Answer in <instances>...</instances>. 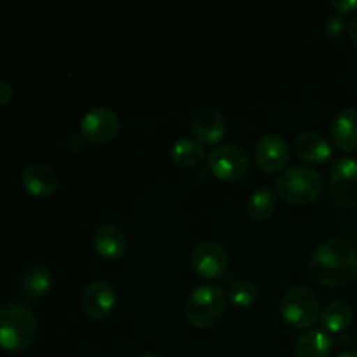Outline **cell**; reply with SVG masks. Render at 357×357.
Segmentation results:
<instances>
[{"label":"cell","instance_id":"cell-19","mask_svg":"<svg viewBox=\"0 0 357 357\" xmlns=\"http://www.w3.org/2000/svg\"><path fill=\"white\" fill-rule=\"evenodd\" d=\"M275 204H278V194H275L274 188L268 187V185H261V187L255 188L248 197V215L257 222H265L274 215Z\"/></svg>","mask_w":357,"mask_h":357},{"label":"cell","instance_id":"cell-14","mask_svg":"<svg viewBox=\"0 0 357 357\" xmlns=\"http://www.w3.org/2000/svg\"><path fill=\"white\" fill-rule=\"evenodd\" d=\"M330 135L335 145L344 152L357 150V108L338 110L331 121Z\"/></svg>","mask_w":357,"mask_h":357},{"label":"cell","instance_id":"cell-8","mask_svg":"<svg viewBox=\"0 0 357 357\" xmlns=\"http://www.w3.org/2000/svg\"><path fill=\"white\" fill-rule=\"evenodd\" d=\"M121 131V117L117 112L105 105L89 108L80 121V132L87 142L108 143Z\"/></svg>","mask_w":357,"mask_h":357},{"label":"cell","instance_id":"cell-11","mask_svg":"<svg viewBox=\"0 0 357 357\" xmlns=\"http://www.w3.org/2000/svg\"><path fill=\"white\" fill-rule=\"evenodd\" d=\"M192 132L195 139L201 142L202 145H215L222 142L227 131L225 115L218 107L213 105H204L199 108L192 117Z\"/></svg>","mask_w":357,"mask_h":357},{"label":"cell","instance_id":"cell-27","mask_svg":"<svg viewBox=\"0 0 357 357\" xmlns=\"http://www.w3.org/2000/svg\"><path fill=\"white\" fill-rule=\"evenodd\" d=\"M138 357H162V356H159L157 352H152V351H145V352H142Z\"/></svg>","mask_w":357,"mask_h":357},{"label":"cell","instance_id":"cell-7","mask_svg":"<svg viewBox=\"0 0 357 357\" xmlns=\"http://www.w3.org/2000/svg\"><path fill=\"white\" fill-rule=\"evenodd\" d=\"M328 190L331 201L340 208H357V157H344L335 162Z\"/></svg>","mask_w":357,"mask_h":357},{"label":"cell","instance_id":"cell-9","mask_svg":"<svg viewBox=\"0 0 357 357\" xmlns=\"http://www.w3.org/2000/svg\"><path fill=\"white\" fill-rule=\"evenodd\" d=\"M229 253L216 241H201L190 253V265L195 274L204 279L222 278L229 268Z\"/></svg>","mask_w":357,"mask_h":357},{"label":"cell","instance_id":"cell-18","mask_svg":"<svg viewBox=\"0 0 357 357\" xmlns=\"http://www.w3.org/2000/svg\"><path fill=\"white\" fill-rule=\"evenodd\" d=\"M333 347L331 337L324 330L312 328L300 335L295 342L296 357H328Z\"/></svg>","mask_w":357,"mask_h":357},{"label":"cell","instance_id":"cell-4","mask_svg":"<svg viewBox=\"0 0 357 357\" xmlns=\"http://www.w3.org/2000/svg\"><path fill=\"white\" fill-rule=\"evenodd\" d=\"M227 293L216 284H199L185 300V316L194 326L209 328L225 312Z\"/></svg>","mask_w":357,"mask_h":357},{"label":"cell","instance_id":"cell-16","mask_svg":"<svg viewBox=\"0 0 357 357\" xmlns=\"http://www.w3.org/2000/svg\"><path fill=\"white\" fill-rule=\"evenodd\" d=\"M93 246L98 255L108 260H117L124 255L128 239L124 230L115 223H103L96 229L93 237Z\"/></svg>","mask_w":357,"mask_h":357},{"label":"cell","instance_id":"cell-13","mask_svg":"<svg viewBox=\"0 0 357 357\" xmlns=\"http://www.w3.org/2000/svg\"><path fill=\"white\" fill-rule=\"evenodd\" d=\"M296 155L303 160H309L314 164H324L331 157V143L323 132L305 129L298 132L293 142Z\"/></svg>","mask_w":357,"mask_h":357},{"label":"cell","instance_id":"cell-17","mask_svg":"<svg viewBox=\"0 0 357 357\" xmlns=\"http://www.w3.org/2000/svg\"><path fill=\"white\" fill-rule=\"evenodd\" d=\"M52 288V274L45 265L33 264L23 271L20 278V291L30 302L44 298Z\"/></svg>","mask_w":357,"mask_h":357},{"label":"cell","instance_id":"cell-20","mask_svg":"<svg viewBox=\"0 0 357 357\" xmlns=\"http://www.w3.org/2000/svg\"><path fill=\"white\" fill-rule=\"evenodd\" d=\"M171 159L180 167H195L204 160L206 150L201 142L194 138H180L171 146Z\"/></svg>","mask_w":357,"mask_h":357},{"label":"cell","instance_id":"cell-23","mask_svg":"<svg viewBox=\"0 0 357 357\" xmlns=\"http://www.w3.org/2000/svg\"><path fill=\"white\" fill-rule=\"evenodd\" d=\"M324 31H326L328 38H331V40H337L338 37H342V33L345 31V21L344 17L338 14V16H331L330 20H328L326 26H324Z\"/></svg>","mask_w":357,"mask_h":357},{"label":"cell","instance_id":"cell-25","mask_svg":"<svg viewBox=\"0 0 357 357\" xmlns=\"http://www.w3.org/2000/svg\"><path fill=\"white\" fill-rule=\"evenodd\" d=\"M14 96V89L7 80H0V107L9 103Z\"/></svg>","mask_w":357,"mask_h":357},{"label":"cell","instance_id":"cell-1","mask_svg":"<svg viewBox=\"0 0 357 357\" xmlns=\"http://www.w3.org/2000/svg\"><path fill=\"white\" fill-rule=\"evenodd\" d=\"M307 271L323 286L342 288L351 284L357 278V250L344 237H330L314 250Z\"/></svg>","mask_w":357,"mask_h":357},{"label":"cell","instance_id":"cell-6","mask_svg":"<svg viewBox=\"0 0 357 357\" xmlns=\"http://www.w3.org/2000/svg\"><path fill=\"white\" fill-rule=\"evenodd\" d=\"M209 169L222 181H239L250 169V155L237 143H222L208 157Z\"/></svg>","mask_w":357,"mask_h":357},{"label":"cell","instance_id":"cell-2","mask_svg":"<svg viewBox=\"0 0 357 357\" xmlns=\"http://www.w3.org/2000/svg\"><path fill=\"white\" fill-rule=\"evenodd\" d=\"M37 316L26 303L9 300L0 305V347L3 351H26L37 338Z\"/></svg>","mask_w":357,"mask_h":357},{"label":"cell","instance_id":"cell-5","mask_svg":"<svg viewBox=\"0 0 357 357\" xmlns=\"http://www.w3.org/2000/svg\"><path fill=\"white\" fill-rule=\"evenodd\" d=\"M321 300L309 286L296 284L286 289L281 298V314L295 328H307L321 316Z\"/></svg>","mask_w":357,"mask_h":357},{"label":"cell","instance_id":"cell-10","mask_svg":"<svg viewBox=\"0 0 357 357\" xmlns=\"http://www.w3.org/2000/svg\"><path fill=\"white\" fill-rule=\"evenodd\" d=\"M115 303H117V293L114 286L103 279L91 281L80 295L82 310L94 321L107 319L114 312Z\"/></svg>","mask_w":357,"mask_h":357},{"label":"cell","instance_id":"cell-12","mask_svg":"<svg viewBox=\"0 0 357 357\" xmlns=\"http://www.w3.org/2000/svg\"><path fill=\"white\" fill-rule=\"evenodd\" d=\"M255 159L264 171L278 173L289 160L288 142L278 132H267L258 139L255 146Z\"/></svg>","mask_w":357,"mask_h":357},{"label":"cell","instance_id":"cell-28","mask_svg":"<svg viewBox=\"0 0 357 357\" xmlns=\"http://www.w3.org/2000/svg\"><path fill=\"white\" fill-rule=\"evenodd\" d=\"M337 357H357V352H342V354Z\"/></svg>","mask_w":357,"mask_h":357},{"label":"cell","instance_id":"cell-15","mask_svg":"<svg viewBox=\"0 0 357 357\" xmlns=\"http://www.w3.org/2000/svg\"><path fill=\"white\" fill-rule=\"evenodd\" d=\"M21 181L31 195L47 197L58 188V174L44 162H31L21 173Z\"/></svg>","mask_w":357,"mask_h":357},{"label":"cell","instance_id":"cell-3","mask_svg":"<svg viewBox=\"0 0 357 357\" xmlns=\"http://www.w3.org/2000/svg\"><path fill=\"white\" fill-rule=\"evenodd\" d=\"M275 190L281 199L295 206H305L319 199L324 190V178L314 167L293 166L279 174Z\"/></svg>","mask_w":357,"mask_h":357},{"label":"cell","instance_id":"cell-21","mask_svg":"<svg viewBox=\"0 0 357 357\" xmlns=\"http://www.w3.org/2000/svg\"><path fill=\"white\" fill-rule=\"evenodd\" d=\"M354 319V310L345 300H333L321 310V323L326 330L338 333L344 331Z\"/></svg>","mask_w":357,"mask_h":357},{"label":"cell","instance_id":"cell-26","mask_svg":"<svg viewBox=\"0 0 357 357\" xmlns=\"http://www.w3.org/2000/svg\"><path fill=\"white\" fill-rule=\"evenodd\" d=\"M347 31H349V37H351V42L354 44V47L357 49V10L354 14H352L351 21H349Z\"/></svg>","mask_w":357,"mask_h":357},{"label":"cell","instance_id":"cell-22","mask_svg":"<svg viewBox=\"0 0 357 357\" xmlns=\"http://www.w3.org/2000/svg\"><path fill=\"white\" fill-rule=\"evenodd\" d=\"M227 281H229V288L225 293L232 305L239 307V309H248L260 298V288L250 279L230 278Z\"/></svg>","mask_w":357,"mask_h":357},{"label":"cell","instance_id":"cell-24","mask_svg":"<svg viewBox=\"0 0 357 357\" xmlns=\"http://www.w3.org/2000/svg\"><path fill=\"white\" fill-rule=\"evenodd\" d=\"M331 6L340 14H349L357 9V0H331Z\"/></svg>","mask_w":357,"mask_h":357}]
</instances>
